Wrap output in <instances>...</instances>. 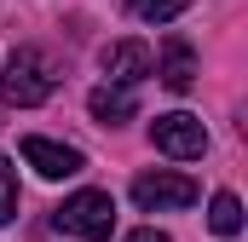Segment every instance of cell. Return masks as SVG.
<instances>
[{"mask_svg": "<svg viewBox=\"0 0 248 242\" xmlns=\"http://www.w3.org/2000/svg\"><path fill=\"white\" fill-rule=\"evenodd\" d=\"M202 190L190 173H139L133 179V202L144 208V213H173V208H190Z\"/></svg>", "mask_w": 248, "mask_h": 242, "instance_id": "cell-3", "label": "cell"}, {"mask_svg": "<svg viewBox=\"0 0 248 242\" xmlns=\"http://www.w3.org/2000/svg\"><path fill=\"white\" fill-rule=\"evenodd\" d=\"M23 162L41 173V179H75L87 162H81V150L75 144H58V138H41V133H29L23 138Z\"/></svg>", "mask_w": 248, "mask_h": 242, "instance_id": "cell-6", "label": "cell"}, {"mask_svg": "<svg viewBox=\"0 0 248 242\" xmlns=\"http://www.w3.org/2000/svg\"><path fill=\"white\" fill-rule=\"evenodd\" d=\"M12 213H17V167L0 156V225H12Z\"/></svg>", "mask_w": 248, "mask_h": 242, "instance_id": "cell-11", "label": "cell"}, {"mask_svg": "<svg viewBox=\"0 0 248 242\" xmlns=\"http://www.w3.org/2000/svg\"><path fill=\"white\" fill-rule=\"evenodd\" d=\"M0 92H6V104H17V110L46 104V98L58 92V63H52V52H41V46H17V52L6 58Z\"/></svg>", "mask_w": 248, "mask_h": 242, "instance_id": "cell-1", "label": "cell"}, {"mask_svg": "<svg viewBox=\"0 0 248 242\" xmlns=\"http://www.w3.org/2000/svg\"><path fill=\"white\" fill-rule=\"evenodd\" d=\"M98 69L110 75V87H139V81L156 69V58H150L144 41H110V46L98 52Z\"/></svg>", "mask_w": 248, "mask_h": 242, "instance_id": "cell-5", "label": "cell"}, {"mask_svg": "<svg viewBox=\"0 0 248 242\" xmlns=\"http://www.w3.org/2000/svg\"><path fill=\"white\" fill-rule=\"evenodd\" d=\"M87 110H93V121H104V127H122V121H133V87H98L93 98H87Z\"/></svg>", "mask_w": 248, "mask_h": 242, "instance_id": "cell-8", "label": "cell"}, {"mask_svg": "<svg viewBox=\"0 0 248 242\" xmlns=\"http://www.w3.org/2000/svg\"><path fill=\"white\" fill-rule=\"evenodd\" d=\"M156 75H162L168 92H190V81H196V52H190L185 35H168V41H162V63H156Z\"/></svg>", "mask_w": 248, "mask_h": 242, "instance_id": "cell-7", "label": "cell"}, {"mask_svg": "<svg viewBox=\"0 0 248 242\" xmlns=\"http://www.w3.org/2000/svg\"><path fill=\"white\" fill-rule=\"evenodd\" d=\"M185 6H190V0H127V12L144 17V23H173Z\"/></svg>", "mask_w": 248, "mask_h": 242, "instance_id": "cell-10", "label": "cell"}, {"mask_svg": "<svg viewBox=\"0 0 248 242\" xmlns=\"http://www.w3.org/2000/svg\"><path fill=\"white\" fill-rule=\"evenodd\" d=\"M122 242H173V237H162V231H150V225H144V231H133V237H122Z\"/></svg>", "mask_w": 248, "mask_h": 242, "instance_id": "cell-12", "label": "cell"}, {"mask_svg": "<svg viewBox=\"0 0 248 242\" xmlns=\"http://www.w3.org/2000/svg\"><path fill=\"white\" fill-rule=\"evenodd\" d=\"M52 225L63 237H81V242H110V231H116V196L110 190H75L52 213Z\"/></svg>", "mask_w": 248, "mask_h": 242, "instance_id": "cell-2", "label": "cell"}, {"mask_svg": "<svg viewBox=\"0 0 248 242\" xmlns=\"http://www.w3.org/2000/svg\"><path fill=\"white\" fill-rule=\"evenodd\" d=\"M150 144L162 150V156H173V162H190V156H202L208 150V127L185 110H173V116H156L150 121Z\"/></svg>", "mask_w": 248, "mask_h": 242, "instance_id": "cell-4", "label": "cell"}, {"mask_svg": "<svg viewBox=\"0 0 248 242\" xmlns=\"http://www.w3.org/2000/svg\"><path fill=\"white\" fill-rule=\"evenodd\" d=\"M208 225H214V237H237V231H243V202H237L231 190H214V202H208Z\"/></svg>", "mask_w": 248, "mask_h": 242, "instance_id": "cell-9", "label": "cell"}]
</instances>
